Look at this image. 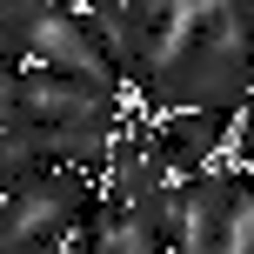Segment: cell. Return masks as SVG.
Returning a JSON list of instances; mask_svg holds the SVG:
<instances>
[{
  "label": "cell",
  "instance_id": "obj_2",
  "mask_svg": "<svg viewBox=\"0 0 254 254\" xmlns=\"http://www.w3.org/2000/svg\"><path fill=\"white\" fill-rule=\"evenodd\" d=\"M20 254H67L61 241H34V248H20Z\"/></svg>",
  "mask_w": 254,
  "mask_h": 254
},
{
  "label": "cell",
  "instance_id": "obj_3",
  "mask_svg": "<svg viewBox=\"0 0 254 254\" xmlns=\"http://www.w3.org/2000/svg\"><path fill=\"white\" fill-rule=\"evenodd\" d=\"M241 107H248V134H254V94H248V101H241Z\"/></svg>",
  "mask_w": 254,
  "mask_h": 254
},
{
  "label": "cell",
  "instance_id": "obj_1",
  "mask_svg": "<svg viewBox=\"0 0 254 254\" xmlns=\"http://www.w3.org/2000/svg\"><path fill=\"white\" fill-rule=\"evenodd\" d=\"M13 54H20V67H47V74H67V80H87V87H107L121 94V67L101 54V40L87 34V20H80L74 7H61V0H47V7L27 20V34L13 40Z\"/></svg>",
  "mask_w": 254,
  "mask_h": 254
}]
</instances>
